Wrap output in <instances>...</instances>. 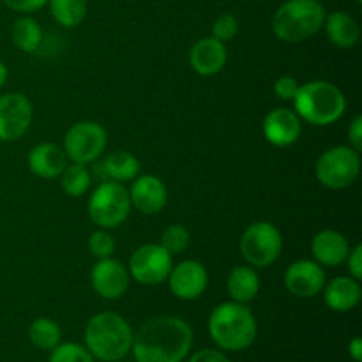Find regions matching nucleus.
I'll use <instances>...</instances> for the list:
<instances>
[{"label":"nucleus","instance_id":"f257e3e1","mask_svg":"<svg viewBox=\"0 0 362 362\" xmlns=\"http://www.w3.org/2000/svg\"><path fill=\"white\" fill-rule=\"evenodd\" d=\"M193 345V329L179 317H156L133 338L136 362H182Z\"/></svg>","mask_w":362,"mask_h":362},{"label":"nucleus","instance_id":"f03ea898","mask_svg":"<svg viewBox=\"0 0 362 362\" xmlns=\"http://www.w3.org/2000/svg\"><path fill=\"white\" fill-rule=\"evenodd\" d=\"M209 334L221 350L243 352L250 349L258 334L255 315L246 304L223 303L209 317Z\"/></svg>","mask_w":362,"mask_h":362},{"label":"nucleus","instance_id":"7ed1b4c3","mask_svg":"<svg viewBox=\"0 0 362 362\" xmlns=\"http://www.w3.org/2000/svg\"><path fill=\"white\" fill-rule=\"evenodd\" d=\"M133 329L119 313L103 311L94 315L85 327V345L94 359L117 362L133 346Z\"/></svg>","mask_w":362,"mask_h":362},{"label":"nucleus","instance_id":"20e7f679","mask_svg":"<svg viewBox=\"0 0 362 362\" xmlns=\"http://www.w3.org/2000/svg\"><path fill=\"white\" fill-rule=\"evenodd\" d=\"M293 110L300 120L313 126H331L338 122L346 110V99L334 83L325 80H313L299 85Z\"/></svg>","mask_w":362,"mask_h":362},{"label":"nucleus","instance_id":"39448f33","mask_svg":"<svg viewBox=\"0 0 362 362\" xmlns=\"http://www.w3.org/2000/svg\"><path fill=\"white\" fill-rule=\"evenodd\" d=\"M325 14L320 0H285L272 16V32L283 42H303L324 28Z\"/></svg>","mask_w":362,"mask_h":362},{"label":"nucleus","instance_id":"423d86ee","mask_svg":"<svg viewBox=\"0 0 362 362\" xmlns=\"http://www.w3.org/2000/svg\"><path fill=\"white\" fill-rule=\"evenodd\" d=\"M129 191L124 184L106 180L99 184L87 204L88 218L103 230H112L122 225L131 212Z\"/></svg>","mask_w":362,"mask_h":362},{"label":"nucleus","instance_id":"0eeeda50","mask_svg":"<svg viewBox=\"0 0 362 362\" xmlns=\"http://www.w3.org/2000/svg\"><path fill=\"white\" fill-rule=\"evenodd\" d=\"M359 173L361 152L354 151L350 145H336V147L327 148L318 158L317 166H315V175L318 182L332 191L352 186Z\"/></svg>","mask_w":362,"mask_h":362},{"label":"nucleus","instance_id":"6e6552de","mask_svg":"<svg viewBox=\"0 0 362 362\" xmlns=\"http://www.w3.org/2000/svg\"><path fill=\"white\" fill-rule=\"evenodd\" d=\"M283 251V235L276 225L257 221L240 237V255L251 267H269Z\"/></svg>","mask_w":362,"mask_h":362},{"label":"nucleus","instance_id":"1a4fd4ad","mask_svg":"<svg viewBox=\"0 0 362 362\" xmlns=\"http://www.w3.org/2000/svg\"><path fill=\"white\" fill-rule=\"evenodd\" d=\"M108 133L105 127L94 120H80L67 129L64 138V152L67 159L80 165L98 161L106 151Z\"/></svg>","mask_w":362,"mask_h":362},{"label":"nucleus","instance_id":"9d476101","mask_svg":"<svg viewBox=\"0 0 362 362\" xmlns=\"http://www.w3.org/2000/svg\"><path fill=\"white\" fill-rule=\"evenodd\" d=\"M173 267V257L161 244H144L129 258L127 271L136 283L158 286L168 279Z\"/></svg>","mask_w":362,"mask_h":362},{"label":"nucleus","instance_id":"9b49d317","mask_svg":"<svg viewBox=\"0 0 362 362\" xmlns=\"http://www.w3.org/2000/svg\"><path fill=\"white\" fill-rule=\"evenodd\" d=\"M34 108L30 99L20 92L0 95V141H16L30 129Z\"/></svg>","mask_w":362,"mask_h":362},{"label":"nucleus","instance_id":"f8f14e48","mask_svg":"<svg viewBox=\"0 0 362 362\" xmlns=\"http://www.w3.org/2000/svg\"><path fill=\"white\" fill-rule=\"evenodd\" d=\"M131 276L126 265L117 258H101L90 271V285L99 297L115 300L126 296Z\"/></svg>","mask_w":362,"mask_h":362},{"label":"nucleus","instance_id":"ddd939ff","mask_svg":"<svg viewBox=\"0 0 362 362\" xmlns=\"http://www.w3.org/2000/svg\"><path fill=\"white\" fill-rule=\"evenodd\" d=\"M170 292L180 300H194L204 296L209 286V272L198 260H184L173 265L168 274Z\"/></svg>","mask_w":362,"mask_h":362},{"label":"nucleus","instance_id":"4468645a","mask_svg":"<svg viewBox=\"0 0 362 362\" xmlns=\"http://www.w3.org/2000/svg\"><path fill=\"white\" fill-rule=\"evenodd\" d=\"M285 286L292 296L300 299L317 297L325 286V272L315 260H297L285 271Z\"/></svg>","mask_w":362,"mask_h":362},{"label":"nucleus","instance_id":"2eb2a0df","mask_svg":"<svg viewBox=\"0 0 362 362\" xmlns=\"http://www.w3.org/2000/svg\"><path fill=\"white\" fill-rule=\"evenodd\" d=\"M303 133V120L297 115L296 110L274 108L264 119V136L274 147H290L296 144Z\"/></svg>","mask_w":362,"mask_h":362},{"label":"nucleus","instance_id":"dca6fc26","mask_svg":"<svg viewBox=\"0 0 362 362\" xmlns=\"http://www.w3.org/2000/svg\"><path fill=\"white\" fill-rule=\"evenodd\" d=\"M127 191H129L131 205L141 214H158L166 207V202H168V189L165 182L151 173L133 179V184Z\"/></svg>","mask_w":362,"mask_h":362},{"label":"nucleus","instance_id":"f3484780","mask_svg":"<svg viewBox=\"0 0 362 362\" xmlns=\"http://www.w3.org/2000/svg\"><path fill=\"white\" fill-rule=\"evenodd\" d=\"M228 60V49L225 42L216 37H202L191 46L189 64L200 76H214L221 73Z\"/></svg>","mask_w":362,"mask_h":362},{"label":"nucleus","instance_id":"a211bd4d","mask_svg":"<svg viewBox=\"0 0 362 362\" xmlns=\"http://www.w3.org/2000/svg\"><path fill=\"white\" fill-rule=\"evenodd\" d=\"M350 246L349 239L338 230H322L311 240V255L317 264L322 267H338L345 264L349 257Z\"/></svg>","mask_w":362,"mask_h":362},{"label":"nucleus","instance_id":"6ab92c4d","mask_svg":"<svg viewBox=\"0 0 362 362\" xmlns=\"http://www.w3.org/2000/svg\"><path fill=\"white\" fill-rule=\"evenodd\" d=\"M67 166V156L60 145L45 141L28 152V168L39 179H57Z\"/></svg>","mask_w":362,"mask_h":362},{"label":"nucleus","instance_id":"aec40b11","mask_svg":"<svg viewBox=\"0 0 362 362\" xmlns=\"http://www.w3.org/2000/svg\"><path fill=\"white\" fill-rule=\"evenodd\" d=\"M324 300L329 310L346 313L352 311L361 303L362 290L361 281L354 279L352 276H338L332 281L325 283L324 286Z\"/></svg>","mask_w":362,"mask_h":362},{"label":"nucleus","instance_id":"412c9836","mask_svg":"<svg viewBox=\"0 0 362 362\" xmlns=\"http://www.w3.org/2000/svg\"><path fill=\"white\" fill-rule=\"evenodd\" d=\"M324 28L329 41L338 48H352L359 41V23L345 11H332L325 14Z\"/></svg>","mask_w":362,"mask_h":362},{"label":"nucleus","instance_id":"4be33fe9","mask_svg":"<svg viewBox=\"0 0 362 362\" xmlns=\"http://www.w3.org/2000/svg\"><path fill=\"white\" fill-rule=\"evenodd\" d=\"M226 290L232 300L247 304L260 292V278L251 265H237L226 278Z\"/></svg>","mask_w":362,"mask_h":362},{"label":"nucleus","instance_id":"5701e85b","mask_svg":"<svg viewBox=\"0 0 362 362\" xmlns=\"http://www.w3.org/2000/svg\"><path fill=\"white\" fill-rule=\"evenodd\" d=\"M11 39L20 52L34 53L41 48L45 34L37 20L28 14H21L11 27Z\"/></svg>","mask_w":362,"mask_h":362},{"label":"nucleus","instance_id":"b1692460","mask_svg":"<svg viewBox=\"0 0 362 362\" xmlns=\"http://www.w3.org/2000/svg\"><path fill=\"white\" fill-rule=\"evenodd\" d=\"M105 173L108 175V179L115 180V182H129V180L136 179L140 175V159L136 156H133L127 151H115L112 154H108V158L105 159Z\"/></svg>","mask_w":362,"mask_h":362},{"label":"nucleus","instance_id":"393cba45","mask_svg":"<svg viewBox=\"0 0 362 362\" xmlns=\"http://www.w3.org/2000/svg\"><path fill=\"white\" fill-rule=\"evenodd\" d=\"M53 20L66 28H74L87 18V0H48Z\"/></svg>","mask_w":362,"mask_h":362},{"label":"nucleus","instance_id":"a878e982","mask_svg":"<svg viewBox=\"0 0 362 362\" xmlns=\"http://www.w3.org/2000/svg\"><path fill=\"white\" fill-rule=\"evenodd\" d=\"M60 184H62V189L67 197L71 198H80L90 189L92 184V175L90 170L87 168V165H80V163H71L64 168V172L60 173Z\"/></svg>","mask_w":362,"mask_h":362},{"label":"nucleus","instance_id":"bb28decb","mask_svg":"<svg viewBox=\"0 0 362 362\" xmlns=\"http://www.w3.org/2000/svg\"><path fill=\"white\" fill-rule=\"evenodd\" d=\"M28 338L32 345L41 350H53L62 339V331L59 324L48 317L35 318L28 327Z\"/></svg>","mask_w":362,"mask_h":362},{"label":"nucleus","instance_id":"cd10ccee","mask_svg":"<svg viewBox=\"0 0 362 362\" xmlns=\"http://www.w3.org/2000/svg\"><path fill=\"white\" fill-rule=\"evenodd\" d=\"M161 244L172 257L182 255L191 244V233L184 225H170L161 233Z\"/></svg>","mask_w":362,"mask_h":362},{"label":"nucleus","instance_id":"c85d7f7f","mask_svg":"<svg viewBox=\"0 0 362 362\" xmlns=\"http://www.w3.org/2000/svg\"><path fill=\"white\" fill-rule=\"evenodd\" d=\"M49 362H95L94 356L87 350V346H81L78 343H59L52 350Z\"/></svg>","mask_w":362,"mask_h":362},{"label":"nucleus","instance_id":"c756f323","mask_svg":"<svg viewBox=\"0 0 362 362\" xmlns=\"http://www.w3.org/2000/svg\"><path fill=\"white\" fill-rule=\"evenodd\" d=\"M115 239L108 233V230H95L88 237V251H90L92 257H95L98 260L101 258H110L115 253Z\"/></svg>","mask_w":362,"mask_h":362},{"label":"nucleus","instance_id":"7c9ffc66","mask_svg":"<svg viewBox=\"0 0 362 362\" xmlns=\"http://www.w3.org/2000/svg\"><path fill=\"white\" fill-rule=\"evenodd\" d=\"M239 32V20L233 14H219L212 23V37L219 39L221 42L232 41Z\"/></svg>","mask_w":362,"mask_h":362},{"label":"nucleus","instance_id":"2f4dec72","mask_svg":"<svg viewBox=\"0 0 362 362\" xmlns=\"http://www.w3.org/2000/svg\"><path fill=\"white\" fill-rule=\"evenodd\" d=\"M297 90H299V83L293 76H281L274 81V94L283 101H293Z\"/></svg>","mask_w":362,"mask_h":362},{"label":"nucleus","instance_id":"473e14b6","mask_svg":"<svg viewBox=\"0 0 362 362\" xmlns=\"http://www.w3.org/2000/svg\"><path fill=\"white\" fill-rule=\"evenodd\" d=\"M11 11L20 14H32L35 11L42 9L48 4V0H2Z\"/></svg>","mask_w":362,"mask_h":362},{"label":"nucleus","instance_id":"72a5a7b5","mask_svg":"<svg viewBox=\"0 0 362 362\" xmlns=\"http://www.w3.org/2000/svg\"><path fill=\"white\" fill-rule=\"evenodd\" d=\"M345 264L346 267H349L350 276H352L354 279H357V281H361L362 279V246L361 244H357L356 247L350 250Z\"/></svg>","mask_w":362,"mask_h":362},{"label":"nucleus","instance_id":"f704fd0d","mask_svg":"<svg viewBox=\"0 0 362 362\" xmlns=\"http://www.w3.org/2000/svg\"><path fill=\"white\" fill-rule=\"evenodd\" d=\"M349 141L354 151H362V115H356L349 126Z\"/></svg>","mask_w":362,"mask_h":362},{"label":"nucleus","instance_id":"c9c22d12","mask_svg":"<svg viewBox=\"0 0 362 362\" xmlns=\"http://www.w3.org/2000/svg\"><path fill=\"white\" fill-rule=\"evenodd\" d=\"M189 362H232L221 350L214 349H202L193 357H189Z\"/></svg>","mask_w":362,"mask_h":362},{"label":"nucleus","instance_id":"e433bc0d","mask_svg":"<svg viewBox=\"0 0 362 362\" xmlns=\"http://www.w3.org/2000/svg\"><path fill=\"white\" fill-rule=\"evenodd\" d=\"M349 354L356 362H362V339L359 336H356V338L349 343Z\"/></svg>","mask_w":362,"mask_h":362},{"label":"nucleus","instance_id":"4c0bfd02","mask_svg":"<svg viewBox=\"0 0 362 362\" xmlns=\"http://www.w3.org/2000/svg\"><path fill=\"white\" fill-rule=\"evenodd\" d=\"M7 78H9V69H7L6 64L0 60V88L7 83Z\"/></svg>","mask_w":362,"mask_h":362},{"label":"nucleus","instance_id":"58836bf2","mask_svg":"<svg viewBox=\"0 0 362 362\" xmlns=\"http://www.w3.org/2000/svg\"><path fill=\"white\" fill-rule=\"evenodd\" d=\"M356 2H357V4H362V0H356Z\"/></svg>","mask_w":362,"mask_h":362}]
</instances>
